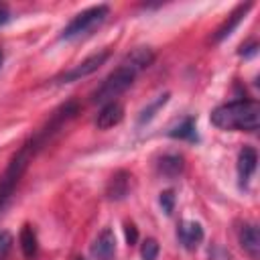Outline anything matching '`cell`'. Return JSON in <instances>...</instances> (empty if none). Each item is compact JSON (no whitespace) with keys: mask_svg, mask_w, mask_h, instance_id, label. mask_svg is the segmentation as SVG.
Here are the masks:
<instances>
[{"mask_svg":"<svg viewBox=\"0 0 260 260\" xmlns=\"http://www.w3.org/2000/svg\"><path fill=\"white\" fill-rule=\"evenodd\" d=\"M77 112H79V106H77L75 102L63 104L61 108H57V110L53 112V116L49 118V122H47L35 136H30V138L12 154L10 162L6 165L4 173L0 175V211H2V209L6 207V203L10 201V197H12L14 189H16V185L20 183V179H22L24 171L28 169L32 156H35V154L47 144V140H49L53 134H57V132L61 130V126H63L65 122H69Z\"/></svg>","mask_w":260,"mask_h":260,"instance_id":"6da1fadb","label":"cell"},{"mask_svg":"<svg viewBox=\"0 0 260 260\" xmlns=\"http://www.w3.org/2000/svg\"><path fill=\"white\" fill-rule=\"evenodd\" d=\"M154 61V51L150 47H136L134 51H130L120 65L102 81V85L93 91L91 102L93 104H108V102H116V98L120 93H124L136 79V75L140 71H144L150 63Z\"/></svg>","mask_w":260,"mask_h":260,"instance_id":"7a4b0ae2","label":"cell"},{"mask_svg":"<svg viewBox=\"0 0 260 260\" xmlns=\"http://www.w3.org/2000/svg\"><path fill=\"white\" fill-rule=\"evenodd\" d=\"M209 120L219 130L256 132L260 126V106L256 100H234L217 106Z\"/></svg>","mask_w":260,"mask_h":260,"instance_id":"3957f363","label":"cell"},{"mask_svg":"<svg viewBox=\"0 0 260 260\" xmlns=\"http://www.w3.org/2000/svg\"><path fill=\"white\" fill-rule=\"evenodd\" d=\"M110 16V8L106 4H98V6H91V8H85L81 12H77L69 24L61 30V39L63 41H79V39H85L89 37L95 28H100L106 18Z\"/></svg>","mask_w":260,"mask_h":260,"instance_id":"277c9868","label":"cell"},{"mask_svg":"<svg viewBox=\"0 0 260 260\" xmlns=\"http://www.w3.org/2000/svg\"><path fill=\"white\" fill-rule=\"evenodd\" d=\"M108 57H110V51H100V53H95V55H89L87 59H83L81 63H77L75 67H71L67 73H63V75H61V81H63V83H71V81H77V79H81V77L91 75L93 71H98V69L108 61Z\"/></svg>","mask_w":260,"mask_h":260,"instance_id":"5b68a950","label":"cell"},{"mask_svg":"<svg viewBox=\"0 0 260 260\" xmlns=\"http://www.w3.org/2000/svg\"><path fill=\"white\" fill-rule=\"evenodd\" d=\"M91 256L95 260H114L116 256V236L110 228H106L91 244Z\"/></svg>","mask_w":260,"mask_h":260,"instance_id":"8992f818","label":"cell"},{"mask_svg":"<svg viewBox=\"0 0 260 260\" xmlns=\"http://www.w3.org/2000/svg\"><path fill=\"white\" fill-rule=\"evenodd\" d=\"M177 238L187 250H195L203 240V228L197 221H181L177 225Z\"/></svg>","mask_w":260,"mask_h":260,"instance_id":"52a82bcc","label":"cell"},{"mask_svg":"<svg viewBox=\"0 0 260 260\" xmlns=\"http://www.w3.org/2000/svg\"><path fill=\"white\" fill-rule=\"evenodd\" d=\"M256 165H258V154L252 146H244L238 154V179H240V185H248L250 177L254 175L256 171Z\"/></svg>","mask_w":260,"mask_h":260,"instance_id":"ba28073f","label":"cell"},{"mask_svg":"<svg viewBox=\"0 0 260 260\" xmlns=\"http://www.w3.org/2000/svg\"><path fill=\"white\" fill-rule=\"evenodd\" d=\"M122 118H124V108H122V104H118V102H108V104L102 106V110H100V114H98V118H95V126H98L100 130H108V128L120 124Z\"/></svg>","mask_w":260,"mask_h":260,"instance_id":"9c48e42d","label":"cell"},{"mask_svg":"<svg viewBox=\"0 0 260 260\" xmlns=\"http://www.w3.org/2000/svg\"><path fill=\"white\" fill-rule=\"evenodd\" d=\"M238 238H240V246L244 248V252L252 260H256L258 258V252H260V234H258V228L254 223H244L240 228Z\"/></svg>","mask_w":260,"mask_h":260,"instance_id":"30bf717a","label":"cell"},{"mask_svg":"<svg viewBox=\"0 0 260 260\" xmlns=\"http://www.w3.org/2000/svg\"><path fill=\"white\" fill-rule=\"evenodd\" d=\"M252 6H254L252 2L240 4V6H238V8H236V10H234V12H232V14L228 16V20H225V22H223V24H221V26L217 28V32H215L213 41H215V43H219V41H223L225 37H230V35L234 32V28H236V26H238V24L242 22V18H244V16L248 14V10H250Z\"/></svg>","mask_w":260,"mask_h":260,"instance_id":"8fae6325","label":"cell"},{"mask_svg":"<svg viewBox=\"0 0 260 260\" xmlns=\"http://www.w3.org/2000/svg\"><path fill=\"white\" fill-rule=\"evenodd\" d=\"M156 167H158V173H160L162 177L175 179V177H179V175L183 173L185 160H183V156L177 154V152H167V154H162V156L158 158Z\"/></svg>","mask_w":260,"mask_h":260,"instance_id":"7c38bea8","label":"cell"},{"mask_svg":"<svg viewBox=\"0 0 260 260\" xmlns=\"http://www.w3.org/2000/svg\"><path fill=\"white\" fill-rule=\"evenodd\" d=\"M128 189H130V175L126 171H118L112 175L110 183H108V197L118 201V199H124L128 195Z\"/></svg>","mask_w":260,"mask_h":260,"instance_id":"4fadbf2b","label":"cell"},{"mask_svg":"<svg viewBox=\"0 0 260 260\" xmlns=\"http://www.w3.org/2000/svg\"><path fill=\"white\" fill-rule=\"evenodd\" d=\"M169 136H173V138H181V140H189V142H195V140H197L195 120H193L191 116L183 118L175 128L169 130Z\"/></svg>","mask_w":260,"mask_h":260,"instance_id":"5bb4252c","label":"cell"},{"mask_svg":"<svg viewBox=\"0 0 260 260\" xmlns=\"http://www.w3.org/2000/svg\"><path fill=\"white\" fill-rule=\"evenodd\" d=\"M20 248H22V254H24L26 260H32L37 256V250H39V246H37V234H35L32 225H28V223L20 230Z\"/></svg>","mask_w":260,"mask_h":260,"instance_id":"9a60e30c","label":"cell"},{"mask_svg":"<svg viewBox=\"0 0 260 260\" xmlns=\"http://www.w3.org/2000/svg\"><path fill=\"white\" fill-rule=\"evenodd\" d=\"M167 102H169V93H162V95H158L154 102H150V104L140 112V116H138V126H144L146 122H150V120L154 118V114H156Z\"/></svg>","mask_w":260,"mask_h":260,"instance_id":"2e32d148","label":"cell"},{"mask_svg":"<svg viewBox=\"0 0 260 260\" xmlns=\"http://www.w3.org/2000/svg\"><path fill=\"white\" fill-rule=\"evenodd\" d=\"M140 256L142 260H156L158 256V242L154 238H146L140 246Z\"/></svg>","mask_w":260,"mask_h":260,"instance_id":"e0dca14e","label":"cell"},{"mask_svg":"<svg viewBox=\"0 0 260 260\" xmlns=\"http://www.w3.org/2000/svg\"><path fill=\"white\" fill-rule=\"evenodd\" d=\"M12 236H10V232H6V230H0V260H6V256L10 254V250H12Z\"/></svg>","mask_w":260,"mask_h":260,"instance_id":"ac0fdd59","label":"cell"},{"mask_svg":"<svg viewBox=\"0 0 260 260\" xmlns=\"http://www.w3.org/2000/svg\"><path fill=\"white\" fill-rule=\"evenodd\" d=\"M158 201H160L162 211H165L167 215H171V213H173V209H175V193H173L171 189H167V191H162V193H160Z\"/></svg>","mask_w":260,"mask_h":260,"instance_id":"d6986e66","label":"cell"},{"mask_svg":"<svg viewBox=\"0 0 260 260\" xmlns=\"http://www.w3.org/2000/svg\"><path fill=\"white\" fill-rule=\"evenodd\" d=\"M124 234H126V242H128V246H134V244L138 242V230H136L134 223L126 221V225H124Z\"/></svg>","mask_w":260,"mask_h":260,"instance_id":"ffe728a7","label":"cell"},{"mask_svg":"<svg viewBox=\"0 0 260 260\" xmlns=\"http://www.w3.org/2000/svg\"><path fill=\"white\" fill-rule=\"evenodd\" d=\"M8 20H10V10H8V6H6V4H2V2H0V26H2V24H6Z\"/></svg>","mask_w":260,"mask_h":260,"instance_id":"44dd1931","label":"cell"},{"mask_svg":"<svg viewBox=\"0 0 260 260\" xmlns=\"http://www.w3.org/2000/svg\"><path fill=\"white\" fill-rule=\"evenodd\" d=\"M254 55L256 53V43H250V45H242V51H240V55Z\"/></svg>","mask_w":260,"mask_h":260,"instance_id":"7402d4cb","label":"cell"},{"mask_svg":"<svg viewBox=\"0 0 260 260\" xmlns=\"http://www.w3.org/2000/svg\"><path fill=\"white\" fill-rule=\"evenodd\" d=\"M0 65H2V51H0Z\"/></svg>","mask_w":260,"mask_h":260,"instance_id":"603a6c76","label":"cell"}]
</instances>
